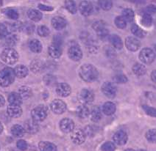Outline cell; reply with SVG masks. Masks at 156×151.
Returning a JSON list of instances; mask_svg holds the SVG:
<instances>
[{"mask_svg":"<svg viewBox=\"0 0 156 151\" xmlns=\"http://www.w3.org/2000/svg\"><path fill=\"white\" fill-rule=\"evenodd\" d=\"M79 75L84 82H93L98 78L99 72L92 65L85 64L80 68Z\"/></svg>","mask_w":156,"mask_h":151,"instance_id":"cell-1","label":"cell"},{"mask_svg":"<svg viewBox=\"0 0 156 151\" xmlns=\"http://www.w3.org/2000/svg\"><path fill=\"white\" fill-rule=\"evenodd\" d=\"M15 79L14 71L10 68H5L0 71V86L3 87H8Z\"/></svg>","mask_w":156,"mask_h":151,"instance_id":"cell-2","label":"cell"},{"mask_svg":"<svg viewBox=\"0 0 156 151\" xmlns=\"http://www.w3.org/2000/svg\"><path fill=\"white\" fill-rule=\"evenodd\" d=\"M1 58L3 62L8 65H13L19 59V54L15 49L12 48H7L2 52Z\"/></svg>","mask_w":156,"mask_h":151,"instance_id":"cell-3","label":"cell"},{"mask_svg":"<svg viewBox=\"0 0 156 151\" xmlns=\"http://www.w3.org/2000/svg\"><path fill=\"white\" fill-rule=\"evenodd\" d=\"M32 119L35 122H41L47 116V108L44 105H39L35 107L31 112Z\"/></svg>","mask_w":156,"mask_h":151,"instance_id":"cell-4","label":"cell"},{"mask_svg":"<svg viewBox=\"0 0 156 151\" xmlns=\"http://www.w3.org/2000/svg\"><path fill=\"white\" fill-rule=\"evenodd\" d=\"M155 53L151 49L144 48L140 52L139 59L143 63L145 64H151L155 59Z\"/></svg>","mask_w":156,"mask_h":151,"instance_id":"cell-5","label":"cell"},{"mask_svg":"<svg viewBox=\"0 0 156 151\" xmlns=\"http://www.w3.org/2000/svg\"><path fill=\"white\" fill-rule=\"evenodd\" d=\"M102 92L106 97L109 98H113L116 95V87L111 82H105L102 85Z\"/></svg>","mask_w":156,"mask_h":151,"instance_id":"cell-6","label":"cell"},{"mask_svg":"<svg viewBox=\"0 0 156 151\" xmlns=\"http://www.w3.org/2000/svg\"><path fill=\"white\" fill-rule=\"evenodd\" d=\"M86 134L83 130H74L71 133V139L76 145H82L86 141Z\"/></svg>","mask_w":156,"mask_h":151,"instance_id":"cell-7","label":"cell"},{"mask_svg":"<svg viewBox=\"0 0 156 151\" xmlns=\"http://www.w3.org/2000/svg\"><path fill=\"white\" fill-rule=\"evenodd\" d=\"M50 107L52 111L56 115H61L65 112L66 109V104L64 101L62 100L56 99L54 100L50 104Z\"/></svg>","mask_w":156,"mask_h":151,"instance_id":"cell-8","label":"cell"},{"mask_svg":"<svg viewBox=\"0 0 156 151\" xmlns=\"http://www.w3.org/2000/svg\"><path fill=\"white\" fill-rule=\"evenodd\" d=\"M113 142H114L113 143H114L115 145L122 146V145H125L127 142L128 136H127V133L125 132L124 131L120 130V131H116V132L113 134Z\"/></svg>","mask_w":156,"mask_h":151,"instance_id":"cell-9","label":"cell"},{"mask_svg":"<svg viewBox=\"0 0 156 151\" xmlns=\"http://www.w3.org/2000/svg\"><path fill=\"white\" fill-rule=\"evenodd\" d=\"M79 100L85 104L91 103L94 100V94L89 89H83L79 94Z\"/></svg>","mask_w":156,"mask_h":151,"instance_id":"cell-10","label":"cell"},{"mask_svg":"<svg viewBox=\"0 0 156 151\" xmlns=\"http://www.w3.org/2000/svg\"><path fill=\"white\" fill-rule=\"evenodd\" d=\"M74 122L72 119L64 118L60 122V129L63 133H72L74 130Z\"/></svg>","mask_w":156,"mask_h":151,"instance_id":"cell-11","label":"cell"},{"mask_svg":"<svg viewBox=\"0 0 156 151\" xmlns=\"http://www.w3.org/2000/svg\"><path fill=\"white\" fill-rule=\"evenodd\" d=\"M68 55L71 59L79 61L83 57V52L78 45H72L68 51Z\"/></svg>","mask_w":156,"mask_h":151,"instance_id":"cell-12","label":"cell"},{"mask_svg":"<svg viewBox=\"0 0 156 151\" xmlns=\"http://www.w3.org/2000/svg\"><path fill=\"white\" fill-rule=\"evenodd\" d=\"M125 45L130 52H136L139 50L141 46V43L137 38L134 37H127L125 39Z\"/></svg>","mask_w":156,"mask_h":151,"instance_id":"cell-13","label":"cell"},{"mask_svg":"<svg viewBox=\"0 0 156 151\" xmlns=\"http://www.w3.org/2000/svg\"><path fill=\"white\" fill-rule=\"evenodd\" d=\"M79 10L83 15H84V16H88L94 11L93 5L88 1H83L80 3Z\"/></svg>","mask_w":156,"mask_h":151,"instance_id":"cell-14","label":"cell"},{"mask_svg":"<svg viewBox=\"0 0 156 151\" xmlns=\"http://www.w3.org/2000/svg\"><path fill=\"white\" fill-rule=\"evenodd\" d=\"M71 87L66 83H60L56 86V92L61 97H67L71 94Z\"/></svg>","mask_w":156,"mask_h":151,"instance_id":"cell-15","label":"cell"},{"mask_svg":"<svg viewBox=\"0 0 156 151\" xmlns=\"http://www.w3.org/2000/svg\"><path fill=\"white\" fill-rule=\"evenodd\" d=\"M24 129L27 133H30V134H35L38 131L39 126L38 122L31 119V120L25 121L24 124Z\"/></svg>","mask_w":156,"mask_h":151,"instance_id":"cell-16","label":"cell"},{"mask_svg":"<svg viewBox=\"0 0 156 151\" xmlns=\"http://www.w3.org/2000/svg\"><path fill=\"white\" fill-rule=\"evenodd\" d=\"M7 112L8 115L10 117L13 118H17L19 117L22 114V109L20 106H16V105H9L7 109Z\"/></svg>","mask_w":156,"mask_h":151,"instance_id":"cell-17","label":"cell"},{"mask_svg":"<svg viewBox=\"0 0 156 151\" xmlns=\"http://www.w3.org/2000/svg\"><path fill=\"white\" fill-rule=\"evenodd\" d=\"M66 20L61 16H55L52 19V25L56 30H61L66 27Z\"/></svg>","mask_w":156,"mask_h":151,"instance_id":"cell-18","label":"cell"},{"mask_svg":"<svg viewBox=\"0 0 156 151\" xmlns=\"http://www.w3.org/2000/svg\"><path fill=\"white\" fill-rule=\"evenodd\" d=\"M45 68V64L43 61L40 59H35L30 64V69L31 71L35 73H41Z\"/></svg>","mask_w":156,"mask_h":151,"instance_id":"cell-19","label":"cell"},{"mask_svg":"<svg viewBox=\"0 0 156 151\" xmlns=\"http://www.w3.org/2000/svg\"><path fill=\"white\" fill-rule=\"evenodd\" d=\"M13 71L15 76H17L19 79L26 77L28 75V72H29L28 71V68L26 66L23 65H19L16 66Z\"/></svg>","mask_w":156,"mask_h":151,"instance_id":"cell-20","label":"cell"},{"mask_svg":"<svg viewBox=\"0 0 156 151\" xmlns=\"http://www.w3.org/2000/svg\"><path fill=\"white\" fill-rule=\"evenodd\" d=\"M40 151H57V147L55 144L50 142L41 141L38 143Z\"/></svg>","mask_w":156,"mask_h":151,"instance_id":"cell-21","label":"cell"},{"mask_svg":"<svg viewBox=\"0 0 156 151\" xmlns=\"http://www.w3.org/2000/svg\"><path fill=\"white\" fill-rule=\"evenodd\" d=\"M48 52H49V54L52 58L58 59V58L61 57L62 54L61 46H60V45H58L52 44L49 47Z\"/></svg>","mask_w":156,"mask_h":151,"instance_id":"cell-22","label":"cell"},{"mask_svg":"<svg viewBox=\"0 0 156 151\" xmlns=\"http://www.w3.org/2000/svg\"><path fill=\"white\" fill-rule=\"evenodd\" d=\"M8 101L11 105L20 106L22 103V98L19 93L13 92L8 96Z\"/></svg>","mask_w":156,"mask_h":151,"instance_id":"cell-23","label":"cell"},{"mask_svg":"<svg viewBox=\"0 0 156 151\" xmlns=\"http://www.w3.org/2000/svg\"><path fill=\"white\" fill-rule=\"evenodd\" d=\"M78 117L81 119L87 118L90 115V111L88 107L86 105H80L77 107V111H76Z\"/></svg>","mask_w":156,"mask_h":151,"instance_id":"cell-24","label":"cell"},{"mask_svg":"<svg viewBox=\"0 0 156 151\" xmlns=\"http://www.w3.org/2000/svg\"><path fill=\"white\" fill-rule=\"evenodd\" d=\"M102 111L105 115H112L116 112V105L113 102L108 101V102L105 103L102 106Z\"/></svg>","mask_w":156,"mask_h":151,"instance_id":"cell-25","label":"cell"},{"mask_svg":"<svg viewBox=\"0 0 156 151\" xmlns=\"http://www.w3.org/2000/svg\"><path fill=\"white\" fill-rule=\"evenodd\" d=\"M29 47L32 52L34 53H40L43 49L41 43L37 39L31 40L29 43Z\"/></svg>","mask_w":156,"mask_h":151,"instance_id":"cell-26","label":"cell"},{"mask_svg":"<svg viewBox=\"0 0 156 151\" xmlns=\"http://www.w3.org/2000/svg\"><path fill=\"white\" fill-rule=\"evenodd\" d=\"M109 40L112 45L116 49H121L123 47V43L119 36L117 35H111L109 37Z\"/></svg>","mask_w":156,"mask_h":151,"instance_id":"cell-27","label":"cell"},{"mask_svg":"<svg viewBox=\"0 0 156 151\" xmlns=\"http://www.w3.org/2000/svg\"><path fill=\"white\" fill-rule=\"evenodd\" d=\"M27 15L30 20L33 21V22H37L41 20L42 18V13L38 10L35 9H30L28 10Z\"/></svg>","mask_w":156,"mask_h":151,"instance_id":"cell-28","label":"cell"},{"mask_svg":"<svg viewBox=\"0 0 156 151\" xmlns=\"http://www.w3.org/2000/svg\"><path fill=\"white\" fill-rule=\"evenodd\" d=\"M25 130L24 127L20 125H14L11 128V133L16 137H22L25 133Z\"/></svg>","mask_w":156,"mask_h":151,"instance_id":"cell-29","label":"cell"},{"mask_svg":"<svg viewBox=\"0 0 156 151\" xmlns=\"http://www.w3.org/2000/svg\"><path fill=\"white\" fill-rule=\"evenodd\" d=\"M90 115H91V120L95 122H99L102 118V113L98 106H94L92 108Z\"/></svg>","mask_w":156,"mask_h":151,"instance_id":"cell-30","label":"cell"},{"mask_svg":"<svg viewBox=\"0 0 156 151\" xmlns=\"http://www.w3.org/2000/svg\"><path fill=\"white\" fill-rule=\"evenodd\" d=\"M19 94L22 97V99H27L30 98L33 95L32 89L27 86H22L19 89Z\"/></svg>","mask_w":156,"mask_h":151,"instance_id":"cell-31","label":"cell"},{"mask_svg":"<svg viewBox=\"0 0 156 151\" xmlns=\"http://www.w3.org/2000/svg\"><path fill=\"white\" fill-rule=\"evenodd\" d=\"M21 30L27 35H30L35 30V25L32 22H26L22 24Z\"/></svg>","mask_w":156,"mask_h":151,"instance_id":"cell-32","label":"cell"},{"mask_svg":"<svg viewBox=\"0 0 156 151\" xmlns=\"http://www.w3.org/2000/svg\"><path fill=\"white\" fill-rule=\"evenodd\" d=\"M133 72L137 76H143L146 73L147 70L145 66L141 63H136L133 66Z\"/></svg>","mask_w":156,"mask_h":151,"instance_id":"cell-33","label":"cell"},{"mask_svg":"<svg viewBox=\"0 0 156 151\" xmlns=\"http://www.w3.org/2000/svg\"><path fill=\"white\" fill-rule=\"evenodd\" d=\"M135 16V13L133 10L130 8H125V10L122 11V17L126 21V22H131L133 21Z\"/></svg>","mask_w":156,"mask_h":151,"instance_id":"cell-34","label":"cell"},{"mask_svg":"<svg viewBox=\"0 0 156 151\" xmlns=\"http://www.w3.org/2000/svg\"><path fill=\"white\" fill-rule=\"evenodd\" d=\"M131 32H132L133 34H134V35L139 37V38H144L146 36L147 32L144 29H141L139 26L136 25V24H133V25L131 27Z\"/></svg>","mask_w":156,"mask_h":151,"instance_id":"cell-35","label":"cell"},{"mask_svg":"<svg viewBox=\"0 0 156 151\" xmlns=\"http://www.w3.org/2000/svg\"><path fill=\"white\" fill-rule=\"evenodd\" d=\"M3 13H5V15L7 17H8L9 18L13 19V20H16L19 18V13L16 10L12 9V8H7L3 10Z\"/></svg>","mask_w":156,"mask_h":151,"instance_id":"cell-36","label":"cell"},{"mask_svg":"<svg viewBox=\"0 0 156 151\" xmlns=\"http://www.w3.org/2000/svg\"><path fill=\"white\" fill-rule=\"evenodd\" d=\"M44 83L47 85L49 86V87L54 86L57 83L56 77L51 74H47V76H45L44 78Z\"/></svg>","mask_w":156,"mask_h":151,"instance_id":"cell-37","label":"cell"},{"mask_svg":"<svg viewBox=\"0 0 156 151\" xmlns=\"http://www.w3.org/2000/svg\"><path fill=\"white\" fill-rule=\"evenodd\" d=\"M116 149V145L112 142H106L101 146L102 151H115Z\"/></svg>","mask_w":156,"mask_h":151,"instance_id":"cell-38","label":"cell"},{"mask_svg":"<svg viewBox=\"0 0 156 151\" xmlns=\"http://www.w3.org/2000/svg\"><path fill=\"white\" fill-rule=\"evenodd\" d=\"M141 23L144 27H150L152 24V18L151 15L147 13L144 14L141 18Z\"/></svg>","mask_w":156,"mask_h":151,"instance_id":"cell-39","label":"cell"},{"mask_svg":"<svg viewBox=\"0 0 156 151\" xmlns=\"http://www.w3.org/2000/svg\"><path fill=\"white\" fill-rule=\"evenodd\" d=\"M65 7L66 10L72 14L76 13L77 12V7H76V4L74 1H66Z\"/></svg>","mask_w":156,"mask_h":151,"instance_id":"cell-40","label":"cell"},{"mask_svg":"<svg viewBox=\"0 0 156 151\" xmlns=\"http://www.w3.org/2000/svg\"><path fill=\"white\" fill-rule=\"evenodd\" d=\"M18 41V37L16 35H8L6 37V40H5V43L10 46H13L16 44Z\"/></svg>","mask_w":156,"mask_h":151,"instance_id":"cell-41","label":"cell"},{"mask_svg":"<svg viewBox=\"0 0 156 151\" xmlns=\"http://www.w3.org/2000/svg\"><path fill=\"white\" fill-rule=\"evenodd\" d=\"M145 137H146L147 140L148 142H151V143H154L156 139V131L155 129L149 130L145 134Z\"/></svg>","mask_w":156,"mask_h":151,"instance_id":"cell-42","label":"cell"},{"mask_svg":"<svg viewBox=\"0 0 156 151\" xmlns=\"http://www.w3.org/2000/svg\"><path fill=\"white\" fill-rule=\"evenodd\" d=\"M114 22L115 24H116L117 28H119V29H125L126 26H127V22H126V21L122 16H117L115 18Z\"/></svg>","mask_w":156,"mask_h":151,"instance_id":"cell-43","label":"cell"},{"mask_svg":"<svg viewBox=\"0 0 156 151\" xmlns=\"http://www.w3.org/2000/svg\"><path fill=\"white\" fill-rule=\"evenodd\" d=\"M113 80L116 83H118V84L126 83V82L128 81V79H127V76H126L125 75L122 74V73L115 75L113 77Z\"/></svg>","mask_w":156,"mask_h":151,"instance_id":"cell-44","label":"cell"},{"mask_svg":"<svg viewBox=\"0 0 156 151\" xmlns=\"http://www.w3.org/2000/svg\"><path fill=\"white\" fill-rule=\"evenodd\" d=\"M37 32H38V35L41 36V37H47V36L49 35V32H50L49 28H48L47 27H46V26H44V25L39 26Z\"/></svg>","mask_w":156,"mask_h":151,"instance_id":"cell-45","label":"cell"},{"mask_svg":"<svg viewBox=\"0 0 156 151\" xmlns=\"http://www.w3.org/2000/svg\"><path fill=\"white\" fill-rule=\"evenodd\" d=\"M99 5L102 10L108 11L112 8L113 2L111 1H99Z\"/></svg>","mask_w":156,"mask_h":151,"instance_id":"cell-46","label":"cell"},{"mask_svg":"<svg viewBox=\"0 0 156 151\" xmlns=\"http://www.w3.org/2000/svg\"><path fill=\"white\" fill-rule=\"evenodd\" d=\"M105 23L103 21H98V22H96L93 24L92 27L94 28V29L96 32L100 31L101 29H105Z\"/></svg>","mask_w":156,"mask_h":151,"instance_id":"cell-47","label":"cell"},{"mask_svg":"<svg viewBox=\"0 0 156 151\" xmlns=\"http://www.w3.org/2000/svg\"><path fill=\"white\" fill-rule=\"evenodd\" d=\"M144 112L147 114L148 115L151 116V117H155L156 116V112L155 109L153 108V107L149 106L147 105H144L142 106Z\"/></svg>","mask_w":156,"mask_h":151,"instance_id":"cell-48","label":"cell"},{"mask_svg":"<svg viewBox=\"0 0 156 151\" xmlns=\"http://www.w3.org/2000/svg\"><path fill=\"white\" fill-rule=\"evenodd\" d=\"M9 32L5 24H0V40L6 38Z\"/></svg>","mask_w":156,"mask_h":151,"instance_id":"cell-49","label":"cell"},{"mask_svg":"<svg viewBox=\"0 0 156 151\" xmlns=\"http://www.w3.org/2000/svg\"><path fill=\"white\" fill-rule=\"evenodd\" d=\"M16 146L19 149V150H22V151L26 150L28 148L27 143L26 141H24V140H23V139H19V141L17 142Z\"/></svg>","mask_w":156,"mask_h":151,"instance_id":"cell-50","label":"cell"},{"mask_svg":"<svg viewBox=\"0 0 156 151\" xmlns=\"http://www.w3.org/2000/svg\"><path fill=\"white\" fill-rule=\"evenodd\" d=\"M97 35L101 39H105L106 38H107L108 36V30L107 29H101L100 31H97Z\"/></svg>","mask_w":156,"mask_h":151,"instance_id":"cell-51","label":"cell"},{"mask_svg":"<svg viewBox=\"0 0 156 151\" xmlns=\"http://www.w3.org/2000/svg\"><path fill=\"white\" fill-rule=\"evenodd\" d=\"M62 43H63V38H62V37L60 35H57L54 37V38H53L52 44L58 45H60V46H61Z\"/></svg>","mask_w":156,"mask_h":151,"instance_id":"cell-52","label":"cell"},{"mask_svg":"<svg viewBox=\"0 0 156 151\" xmlns=\"http://www.w3.org/2000/svg\"><path fill=\"white\" fill-rule=\"evenodd\" d=\"M38 8L41 10H45V11H51V10H53V8H52V7L47 6V5L43 4H39Z\"/></svg>","mask_w":156,"mask_h":151,"instance_id":"cell-53","label":"cell"},{"mask_svg":"<svg viewBox=\"0 0 156 151\" xmlns=\"http://www.w3.org/2000/svg\"><path fill=\"white\" fill-rule=\"evenodd\" d=\"M147 13H155V8L154 5H150L147 8Z\"/></svg>","mask_w":156,"mask_h":151,"instance_id":"cell-54","label":"cell"},{"mask_svg":"<svg viewBox=\"0 0 156 151\" xmlns=\"http://www.w3.org/2000/svg\"><path fill=\"white\" fill-rule=\"evenodd\" d=\"M5 103V98L2 95H0V107H2Z\"/></svg>","mask_w":156,"mask_h":151,"instance_id":"cell-55","label":"cell"},{"mask_svg":"<svg viewBox=\"0 0 156 151\" xmlns=\"http://www.w3.org/2000/svg\"><path fill=\"white\" fill-rule=\"evenodd\" d=\"M151 79L152 82H155V71H153L151 73Z\"/></svg>","mask_w":156,"mask_h":151,"instance_id":"cell-56","label":"cell"},{"mask_svg":"<svg viewBox=\"0 0 156 151\" xmlns=\"http://www.w3.org/2000/svg\"><path fill=\"white\" fill-rule=\"evenodd\" d=\"M2 131H3V126L2 124V122H0V134L2 133Z\"/></svg>","mask_w":156,"mask_h":151,"instance_id":"cell-57","label":"cell"},{"mask_svg":"<svg viewBox=\"0 0 156 151\" xmlns=\"http://www.w3.org/2000/svg\"><path fill=\"white\" fill-rule=\"evenodd\" d=\"M125 151H136V150H133V149H132V148H128V149H126Z\"/></svg>","mask_w":156,"mask_h":151,"instance_id":"cell-58","label":"cell"},{"mask_svg":"<svg viewBox=\"0 0 156 151\" xmlns=\"http://www.w3.org/2000/svg\"><path fill=\"white\" fill-rule=\"evenodd\" d=\"M139 151H147L146 150H142V149H141V150H139Z\"/></svg>","mask_w":156,"mask_h":151,"instance_id":"cell-59","label":"cell"}]
</instances>
